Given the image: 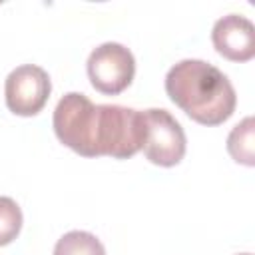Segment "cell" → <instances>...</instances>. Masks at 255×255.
<instances>
[{"mask_svg":"<svg viewBox=\"0 0 255 255\" xmlns=\"http://www.w3.org/2000/svg\"><path fill=\"white\" fill-rule=\"evenodd\" d=\"M237 255H251V253H237Z\"/></svg>","mask_w":255,"mask_h":255,"instance_id":"cell-10","label":"cell"},{"mask_svg":"<svg viewBox=\"0 0 255 255\" xmlns=\"http://www.w3.org/2000/svg\"><path fill=\"white\" fill-rule=\"evenodd\" d=\"M165 92L193 122L219 126L237 106V94L229 78L205 60H179L165 74Z\"/></svg>","mask_w":255,"mask_h":255,"instance_id":"cell-2","label":"cell"},{"mask_svg":"<svg viewBox=\"0 0 255 255\" xmlns=\"http://www.w3.org/2000/svg\"><path fill=\"white\" fill-rule=\"evenodd\" d=\"M143 118H145V139L141 151L147 157V161L159 167L177 165L183 159L187 147V139L181 124L163 108L143 110Z\"/></svg>","mask_w":255,"mask_h":255,"instance_id":"cell-4","label":"cell"},{"mask_svg":"<svg viewBox=\"0 0 255 255\" xmlns=\"http://www.w3.org/2000/svg\"><path fill=\"white\" fill-rule=\"evenodd\" d=\"M22 229V209L6 195H0V247L12 243Z\"/></svg>","mask_w":255,"mask_h":255,"instance_id":"cell-9","label":"cell"},{"mask_svg":"<svg viewBox=\"0 0 255 255\" xmlns=\"http://www.w3.org/2000/svg\"><path fill=\"white\" fill-rule=\"evenodd\" d=\"M54 255H106V249L94 233L74 229L56 241Z\"/></svg>","mask_w":255,"mask_h":255,"instance_id":"cell-8","label":"cell"},{"mask_svg":"<svg viewBox=\"0 0 255 255\" xmlns=\"http://www.w3.org/2000/svg\"><path fill=\"white\" fill-rule=\"evenodd\" d=\"M52 92L50 76L36 64H22L14 68L4 84L6 106L12 114L30 118L44 110Z\"/></svg>","mask_w":255,"mask_h":255,"instance_id":"cell-5","label":"cell"},{"mask_svg":"<svg viewBox=\"0 0 255 255\" xmlns=\"http://www.w3.org/2000/svg\"><path fill=\"white\" fill-rule=\"evenodd\" d=\"M52 126L56 137L78 155L114 159H128L141 151L145 131L141 110L94 104L80 92H68L58 102Z\"/></svg>","mask_w":255,"mask_h":255,"instance_id":"cell-1","label":"cell"},{"mask_svg":"<svg viewBox=\"0 0 255 255\" xmlns=\"http://www.w3.org/2000/svg\"><path fill=\"white\" fill-rule=\"evenodd\" d=\"M90 84L106 96H118L135 76V58L120 42H104L94 48L86 62Z\"/></svg>","mask_w":255,"mask_h":255,"instance_id":"cell-3","label":"cell"},{"mask_svg":"<svg viewBox=\"0 0 255 255\" xmlns=\"http://www.w3.org/2000/svg\"><path fill=\"white\" fill-rule=\"evenodd\" d=\"M211 42L219 56L231 62H249L255 56V26L241 14H227L213 24Z\"/></svg>","mask_w":255,"mask_h":255,"instance_id":"cell-6","label":"cell"},{"mask_svg":"<svg viewBox=\"0 0 255 255\" xmlns=\"http://www.w3.org/2000/svg\"><path fill=\"white\" fill-rule=\"evenodd\" d=\"M227 151L229 155L247 167L255 165V122L251 116L243 118L227 135Z\"/></svg>","mask_w":255,"mask_h":255,"instance_id":"cell-7","label":"cell"}]
</instances>
